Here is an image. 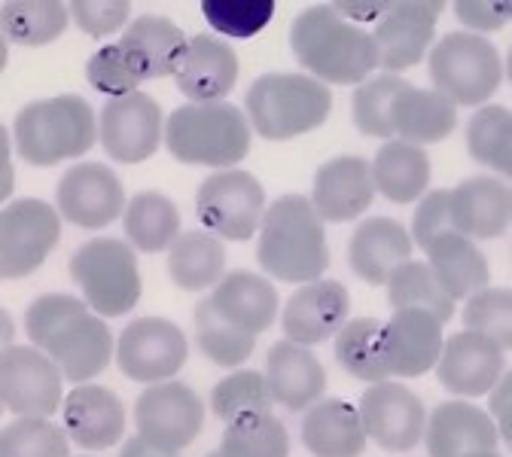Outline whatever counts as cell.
Segmentation results:
<instances>
[{
  "label": "cell",
  "instance_id": "6da1fadb",
  "mask_svg": "<svg viewBox=\"0 0 512 457\" xmlns=\"http://www.w3.org/2000/svg\"><path fill=\"white\" fill-rule=\"evenodd\" d=\"M290 49L308 77L336 86H360L378 68L372 34L354 28L330 4L299 13L290 25Z\"/></svg>",
  "mask_w": 512,
  "mask_h": 457
},
{
  "label": "cell",
  "instance_id": "7a4b0ae2",
  "mask_svg": "<svg viewBox=\"0 0 512 457\" xmlns=\"http://www.w3.org/2000/svg\"><path fill=\"white\" fill-rule=\"evenodd\" d=\"M256 259L263 272L287 284H308L327 272V226L314 214L305 195L290 192L266 208Z\"/></svg>",
  "mask_w": 512,
  "mask_h": 457
},
{
  "label": "cell",
  "instance_id": "3957f363",
  "mask_svg": "<svg viewBox=\"0 0 512 457\" xmlns=\"http://www.w3.org/2000/svg\"><path fill=\"white\" fill-rule=\"evenodd\" d=\"M16 150L37 168H52L64 159H80L98 144V116L80 95H55L31 101L13 125Z\"/></svg>",
  "mask_w": 512,
  "mask_h": 457
},
{
  "label": "cell",
  "instance_id": "277c9868",
  "mask_svg": "<svg viewBox=\"0 0 512 457\" xmlns=\"http://www.w3.org/2000/svg\"><path fill=\"white\" fill-rule=\"evenodd\" d=\"M165 147L183 165L232 168L250 150V122L235 104H180L165 119Z\"/></svg>",
  "mask_w": 512,
  "mask_h": 457
},
{
  "label": "cell",
  "instance_id": "5b68a950",
  "mask_svg": "<svg viewBox=\"0 0 512 457\" xmlns=\"http://www.w3.org/2000/svg\"><path fill=\"white\" fill-rule=\"evenodd\" d=\"M244 107L260 138L290 141L327 122L333 92L308 74H263L250 83Z\"/></svg>",
  "mask_w": 512,
  "mask_h": 457
},
{
  "label": "cell",
  "instance_id": "8992f818",
  "mask_svg": "<svg viewBox=\"0 0 512 457\" xmlns=\"http://www.w3.org/2000/svg\"><path fill=\"white\" fill-rule=\"evenodd\" d=\"M71 278L98 317H122L141 302L135 247L119 238H92L71 256Z\"/></svg>",
  "mask_w": 512,
  "mask_h": 457
},
{
  "label": "cell",
  "instance_id": "52a82bcc",
  "mask_svg": "<svg viewBox=\"0 0 512 457\" xmlns=\"http://www.w3.org/2000/svg\"><path fill=\"white\" fill-rule=\"evenodd\" d=\"M427 71L433 92L448 98L455 107L485 104L503 80L497 49L470 31H452L433 43Z\"/></svg>",
  "mask_w": 512,
  "mask_h": 457
},
{
  "label": "cell",
  "instance_id": "ba28073f",
  "mask_svg": "<svg viewBox=\"0 0 512 457\" xmlns=\"http://www.w3.org/2000/svg\"><path fill=\"white\" fill-rule=\"evenodd\" d=\"M266 208L263 183L241 168L214 171L196 192L199 220L220 241H250L263 226Z\"/></svg>",
  "mask_w": 512,
  "mask_h": 457
},
{
  "label": "cell",
  "instance_id": "9c48e42d",
  "mask_svg": "<svg viewBox=\"0 0 512 457\" xmlns=\"http://www.w3.org/2000/svg\"><path fill=\"white\" fill-rule=\"evenodd\" d=\"M64 375L34 345H7L0 354V406L16 418H52L64 403Z\"/></svg>",
  "mask_w": 512,
  "mask_h": 457
},
{
  "label": "cell",
  "instance_id": "30bf717a",
  "mask_svg": "<svg viewBox=\"0 0 512 457\" xmlns=\"http://www.w3.org/2000/svg\"><path fill=\"white\" fill-rule=\"evenodd\" d=\"M61 238V214L43 199H19L0 211V275L19 281L37 272Z\"/></svg>",
  "mask_w": 512,
  "mask_h": 457
},
{
  "label": "cell",
  "instance_id": "8fae6325",
  "mask_svg": "<svg viewBox=\"0 0 512 457\" xmlns=\"http://www.w3.org/2000/svg\"><path fill=\"white\" fill-rule=\"evenodd\" d=\"M135 427L150 445L162 451H183L205 427V403L183 381L150 384L135 403Z\"/></svg>",
  "mask_w": 512,
  "mask_h": 457
},
{
  "label": "cell",
  "instance_id": "7c38bea8",
  "mask_svg": "<svg viewBox=\"0 0 512 457\" xmlns=\"http://www.w3.org/2000/svg\"><path fill=\"white\" fill-rule=\"evenodd\" d=\"M189 354L186 336L165 317H138L125 326L116 342V366L138 384L174 381Z\"/></svg>",
  "mask_w": 512,
  "mask_h": 457
},
{
  "label": "cell",
  "instance_id": "4fadbf2b",
  "mask_svg": "<svg viewBox=\"0 0 512 457\" xmlns=\"http://www.w3.org/2000/svg\"><path fill=\"white\" fill-rule=\"evenodd\" d=\"M98 141L113 162L135 165L150 159L165 144L162 107L144 92L107 98L98 113Z\"/></svg>",
  "mask_w": 512,
  "mask_h": 457
},
{
  "label": "cell",
  "instance_id": "5bb4252c",
  "mask_svg": "<svg viewBox=\"0 0 512 457\" xmlns=\"http://www.w3.org/2000/svg\"><path fill=\"white\" fill-rule=\"evenodd\" d=\"M357 412L366 439L384 451H412L424 439L427 409L406 384L394 378L369 384Z\"/></svg>",
  "mask_w": 512,
  "mask_h": 457
},
{
  "label": "cell",
  "instance_id": "9a60e30c",
  "mask_svg": "<svg viewBox=\"0 0 512 457\" xmlns=\"http://www.w3.org/2000/svg\"><path fill=\"white\" fill-rule=\"evenodd\" d=\"M125 189L101 162L71 165L55 186V208L61 220L80 229H104L125 214Z\"/></svg>",
  "mask_w": 512,
  "mask_h": 457
},
{
  "label": "cell",
  "instance_id": "2e32d148",
  "mask_svg": "<svg viewBox=\"0 0 512 457\" xmlns=\"http://www.w3.org/2000/svg\"><path fill=\"white\" fill-rule=\"evenodd\" d=\"M442 4L439 0H415V4H394L381 16L378 28L372 31L375 61L384 74H397L424 61L427 49L436 37V16Z\"/></svg>",
  "mask_w": 512,
  "mask_h": 457
},
{
  "label": "cell",
  "instance_id": "e0dca14e",
  "mask_svg": "<svg viewBox=\"0 0 512 457\" xmlns=\"http://www.w3.org/2000/svg\"><path fill=\"white\" fill-rule=\"evenodd\" d=\"M351 296L339 281L317 278L302 284L284 305L281 326L284 336L296 345L314 348L320 342L336 339V333L348 323Z\"/></svg>",
  "mask_w": 512,
  "mask_h": 457
},
{
  "label": "cell",
  "instance_id": "ac0fdd59",
  "mask_svg": "<svg viewBox=\"0 0 512 457\" xmlns=\"http://www.w3.org/2000/svg\"><path fill=\"white\" fill-rule=\"evenodd\" d=\"M433 369L448 394L476 400V397H485L497 384V378L506 372V354L491 339L464 330L442 342V351Z\"/></svg>",
  "mask_w": 512,
  "mask_h": 457
},
{
  "label": "cell",
  "instance_id": "d6986e66",
  "mask_svg": "<svg viewBox=\"0 0 512 457\" xmlns=\"http://www.w3.org/2000/svg\"><path fill=\"white\" fill-rule=\"evenodd\" d=\"M375 199L372 165L363 156H336L314 174L311 208L327 223H351L369 211Z\"/></svg>",
  "mask_w": 512,
  "mask_h": 457
},
{
  "label": "cell",
  "instance_id": "ffe728a7",
  "mask_svg": "<svg viewBox=\"0 0 512 457\" xmlns=\"http://www.w3.org/2000/svg\"><path fill=\"white\" fill-rule=\"evenodd\" d=\"M119 49L128 61L132 74L147 83V80H162L174 77L186 58L189 40L180 25H174L168 16L144 13L128 22V28L119 37Z\"/></svg>",
  "mask_w": 512,
  "mask_h": 457
},
{
  "label": "cell",
  "instance_id": "44dd1931",
  "mask_svg": "<svg viewBox=\"0 0 512 457\" xmlns=\"http://www.w3.org/2000/svg\"><path fill=\"white\" fill-rule=\"evenodd\" d=\"M442 323L427 311H394L381 326V357L391 378H418L430 372L442 351Z\"/></svg>",
  "mask_w": 512,
  "mask_h": 457
},
{
  "label": "cell",
  "instance_id": "7402d4cb",
  "mask_svg": "<svg viewBox=\"0 0 512 457\" xmlns=\"http://www.w3.org/2000/svg\"><path fill=\"white\" fill-rule=\"evenodd\" d=\"M238 55L232 43L214 34H196L189 40L186 58L174 74L177 92L189 104H220L238 83Z\"/></svg>",
  "mask_w": 512,
  "mask_h": 457
},
{
  "label": "cell",
  "instance_id": "603a6c76",
  "mask_svg": "<svg viewBox=\"0 0 512 457\" xmlns=\"http://www.w3.org/2000/svg\"><path fill=\"white\" fill-rule=\"evenodd\" d=\"M427 454L430 457H470L497 451L500 436L485 409L467 400L439 403L424 424Z\"/></svg>",
  "mask_w": 512,
  "mask_h": 457
},
{
  "label": "cell",
  "instance_id": "cb8c5ba5",
  "mask_svg": "<svg viewBox=\"0 0 512 457\" xmlns=\"http://www.w3.org/2000/svg\"><path fill=\"white\" fill-rule=\"evenodd\" d=\"M61 427L83 451H101L122 439L125 406L107 387L77 384L61 403Z\"/></svg>",
  "mask_w": 512,
  "mask_h": 457
},
{
  "label": "cell",
  "instance_id": "d4e9b609",
  "mask_svg": "<svg viewBox=\"0 0 512 457\" xmlns=\"http://www.w3.org/2000/svg\"><path fill=\"white\" fill-rule=\"evenodd\" d=\"M448 205H452L455 232L470 241H491L509 232L512 195L503 180L467 177L455 189H448Z\"/></svg>",
  "mask_w": 512,
  "mask_h": 457
},
{
  "label": "cell",
  "instance_id": "484cf974",
  "mask_svg": "<svg viewBox=\"0 0 512 457\" xmlns=\"http://www.w3.org/2000/svg\"><path fill=\"white\" fill-rule=\"evenodd\" d=\"M412 247L415 244L403 223L391 217H369L348 241V266L360 281L384 287L391 275L412 259Z\"/></svg>",
  "mask_w": 512,
  "mask_h": 457
},
{
  "label": "cell",
  "instance_id": "4316f807",
  "mask_svg": "<svg viewBox=\"0 0 512 457\" xmlns=\"http://www.w3.org/2000/svg\"><path fill=\"white\" fill-rule=\"evenodd\" d=\"M46 354L55 360L64 381L86 384L110 366V360L116 357V342L107 320L89 311L64 326L55 342L46 348Z\"/></svg>",
  "mask_w": 512,
  "mask_h": 457
},
{
  "label": "cell",
  "instance_id": "83f0119b",
  "mask_svg": "<svg viewBox=\"0 0 512 457\" xmlns=\"http://www.w3.org/2000/svg\"><path fill=\"white\" fill-rule=\"evenodd\" d=\"M263 375L269 381L275 403L290 412L311 409L327 390V372L320 366V360L311 354V348L296 345L290 339L272 345Z\"/></svg>",
  "mask_w": 512,
  "mask_h": 457
},
{
  "label": "cell",
  "instance_id": "f1b7e54d",
  "mask_svg": "<svg viewBox=\"0 0 512 457\" xmlns=\"http://www.w3.org/2000/svg\"><path fill=\"white\" fill-rule=\"evenodd\" d=\"M394 138L403 144H439L455 132L458 107L433 89H418L406 83L391 107Z\"/></svg>",
  "mask_w": 512,
  "mask_h": 457
},
{
  "label": "cell",
  "instance_id": "f546056e",
  "mask_svg": "<svg viewBox=\"0 0 512 457\" xmlns=\"http://www.w3.org/2000/svg\"><path fill=\"white\" fill-rule=\"evenodd\" d=\"M208 299L214 302V308L229 323H235L238 330H244L250 336L266 333L269 326L275 323L278 308H281L275 287L266 278L253 275V272L223 275V281L211 290Z\"/></svg>",
  "mask_w": 512,
  "mask_h": 457
},
{
  "label": "cell",
  "instance_id": "4dcf8cb0",
  "mask_svg": "<svg viewBox=\"0 0 512 457\" xmlns=\"http://www.w3.org/2000/svg\"><path fill=\"white\" fill-rule=\"evenodd\" d=\"M302 445L314 457H360L366 448L360 412L339 397L317 400L305 412Z\"/></svg>",
  "mask_w": 512,
  "mask_h": 457
},
{
  "label": "cell",
  "instance_id": "1f68e13d",
  "mask_svg": "<svg viewBox=\"0 0 512 457\" xmlns=\"http://www.w3.org/2000/svg\"><path fill=\"white\" fill-rule=\"evenodd\" d=\"M427 266L452 302L470 299L473 293L485 290L491 278L485 253L476 247V241L458 232H445L427 247Z\"/></svg>",
  "mask_w": 512,
  "mask_h": 457
},
{
  "label": "cell",
  "instance_id": "d6a6232c",
  "mask_svg": "<svg viewBox=\"0 0 512 457\" xmlns=\"http://www.w3.org/2000/svg\"><path fill=\"white\" fill-rule=\"evenodd\" d=\"M369 165H372L375 192L394 205L418 202L433 177L430 156L424 153V147L403 144V141H384Z\"/></svg>",
  "mask_w": 512,
  "mask_h": 457
},
{
  "label": "cell",
  "instance_id": "836d02e7",
  "mask_svg": "<svg viewBox=\"0 0 512 457\" xmlns=\"http://www.w3.org/2000/svg\"><path fill=\"white\" fill-rule=\"evenodd\" d=\"M226 272V247L208 229H189L168 247V275L186 293L214 290Z\"/></svg>",
  "mask_w": 512,
  "mask_h": 457
},
{
  "label": "cell",
  "instance_id": "e575fe53",
  "mask_svg": "<svg viewBox=\"0 0 512 457\" xmlns=\"http://www.w3.org/2000/svg\"><path fill=\"white\" fill-rule=\"evenodd\" d=\"M125 238L141 253H162L180 235V211L162 192H138L122 214Z\"/></svg>",
  "mask_w": 512,
  "mask_h": 457
},
{
  "label": "cell",
  "instance_id": "d590c367",
  "mask_svg": "<svg viewBox=\"0 0 512 457\" xmlns=\"http://www.w3.org/2000/svg\"><path fill=\"white\" fill-rule=\"evenodd\" d=\"M7 40L16 46H49L71 25V10L61 0H7L0 7Z\"/></svg>",
  "mask_w": 512,
  "mask_h": 457
},
{
  "label": "cell",
  "instance_id": "8d00e7d4",
  "mask_svg": "<svg viewBox=\"0 0 512 457\" xmlns=\"http://www.w3.org/2000/svg\"><path fill=\"white\" fill-rule=\"evenodd\" d=\"M381 326L384 323L375 317H354L333 339L339 366L366 384H378V381L391 378L388 366H384V357H381Z\"/></svg>",
  "mask_w": 512,
  "mask_h": 457
},
{
  "label": "cell",
  "instance_id": "74e56055",
  "mask_svg": "<svg viewBox=\"0 0 512 457\" xmlns=\"http://www.w3.org/2000/svg\"><path fill=\"white\" fill-rule=\"evenodd\" d=\"M223 457H290V433L272 412H253L226 424Z\"/></svg>",
  "mask_w": 512,
  "mask_h": 457
},
{
  "label": "cell",
  "instance_id": "f35d334b",
  "mask_svg": "<svg viewBox=\"0 0 512 457\" xmlns=\"http://www.w3.org/2000/svg\"><path fill=\"white\" fill-rule=\"evenodd\" d=\"M467 150L479 165L494 168L503 177L512 171V113H509V107L485 104L470 116Z\"/></svg>",
  "mask_w": 512,
  "mask_h": 457
},
{
  "label": "cell",
  "instance_id": "ab89813d",
  "mask_svg": "<svg viewBox=\"0 0 512 457\" xmlns=\"http://www.w3.org/2000/svg\"><path fill=\"white\" fill-rule=\"evenodd\" d=\"M384 287H388V302L394 305V311H406V308L427 311L442 326L455 317V302L442 293V287L433 278L427 263H412L409 259L406 266H400L391 275V281Z\"/></svg>",
  "mask_w": 512,
  "mask_h": 457
},
{
  "label": "cell",
  "instance_id": "60d3db41",
  "mask_svg": "<svg viewBox=\"0 0 512 457\" xmlns=\"http://www.w3.org/2000/svg\"><path fill=\"white\" fill-rule=\"evenodd\" d=\"M196 339L202 354L223 369H235L244 360H250L253 348H256V336L238 330L235 323H229L211 299H202L196 305Z\"/></svg>",
  "mask_w": 512,
  "mask_h": 457
},
{
  "label": "cell",
  "instance_id": "b9f144b4",
  "mask_svg": "<svg viewBox=\"0 0 512 457\" xmlns=\"http://www.w3.org/2000/svg\"><path fill=\"white\" fill-rule=\"evenodd\" d=\"M409 80L397 77V74H378L363 80L354 89V101H351V116L354 125L363 135L378 138V141H397L394 138V122H391V107L394 98L400 95V89Z\"/></svg>",
  "mask_w": 512,
  "mask_h": 457
},
{
  "label": "cell",
  "instance_id": "7bdbcfd3",
  "mask_svg": "<svg viewBox=\"0 0 512 457\" xmlns=\"http://www.w3.org/2000/svg\"><path fill=\"white\" fill-rule=\"evenodd\" d=\"M272 406H275V397L269 390L266 375L253 369H238L226 375L223 381H217V387L211 390V412L226 424L241 415L272 412Z\"/></svg>",
  "mask_w": 512,
  "mask_h": 457
},
{
  "label": "cell",
  "instance_id": "ee69618b",
  "mask_svg": "<svg viewBox=\"0 0 512 457\" xmlns=\"http://www.w3.org/2000/svg\"><path fill=\"white\" fill-rule=\"evenodd\" d=\"M0 457H71V436L49 418H16L0 430Z\"/></svg>",
  "mask_w": 512,
  "mask_h": 457
},
{
  "label": "cell",
  "instance_id": "f6af8a7d",
  "mask_svg": "<svg viewBox=\"0 0 512 457\" xmlns=\"http://www.w3.org/2000/svg\"><path fill=\"white\" fill-rule=\"evenodd\" d=\"M461 320L467 326V333L491 339L506 357L512 345V293L509 287H485L464 299Z\"/></svg>",
  "mask_w": 512,
  "mask_h": 457
},
{
  "label": "cell",
  "instance_id": "bcb514c9",
  "mask_svg": "<svg viewBox=\"0 0 512 457\" xmlns=\"http://www.w3.org/2000/svg\"><path fill=\"white\" fill-rule=\"evenodd\" d=\"M89 311L92 308L86 305V299H77V296H68V293L37 296L25 311V333L34 342V348L46 351L64 326L74 323L77 317H83Z\"/></svg>",
  "mask_w": 512,
  "mask_h": 457
},
{
  "label": "cell",
  "instance_id": "7dc6e473",
  "mask_svg": "<svg viewBox=\"0 0 512 457\" xmlns=\"http://www.w3.org/2000/svg\"><path fill=\"white\" fill-rule=\"evenodd\" d=\"M86 80L95 92H101L107 98L135 95L141 86V80L132 74V68H128L119 43H107L98 52H92V58L86 61Z\"/></svg>",
  "mask_w": 512,
  "mask_h": 457
},
{
  "label": "cell",
  "instance_id": "c3c4849f",
  "mask_svg": "<svg viewBox=\"0 0 512 457\" xmlns=\"http://www.w3.org/2000/svg\"><path fill=\"white\" fill-rule=\"evenodd\" d=\"M71 10V22L89 34V37H110L119 28L125 31L128 22H132V4L125 0H74L68 4Z\"/></svg>",
  "mask_w": 512,
  "mask_h": 457
},
{
  "label": "cell",
  "instance_id": "681fc988",
  "mask_svg": "<svg viewBox=\"0 0 512 457\" xmlns=\"http://www.w3.org/2000/svg\"><path fill=\"white\" fill-rule=\"evenodd\" d=\"M445 232H455L452 226V205H448V189H433V192H424L418 199V208H415V217H412V244L421 247L427 253V247L445 235Z\"/></svg>",
  "mask_w": 512,
  "mask_h": 457
},
{
  "label": "cell",
  "instance_id": "f907efd6",
  "mask_svg": "<svg viewBox=\"0 0 512 457\" xmlns=\"http://www.w3.org/2000/svg\"><path fill=\"white\" fill-rule=\"evenodd\" d=\"M202 10L220 31L235 34V37H247L253 31H260L275 13L272 4H244V0H232V4H205Z\"/></svg>",
  "mask_w": 512,
  "mask_h": 457
},
{
  "label": "cell",
  "instance_id": "816d5d0a",
  "mask_svg": "<svg viewBox=\"0 0 512 457\" xmlns=\"http://www.w3.org/2000/svg\"><path fill=\"white\" fill-rule=\"evenodd\" d=\"M455 13L470 28V34H485L509 25L512 4H506V0H461V4H455Z\"/></svg>",
  "mask_w": 512,
  "mask_h": 457
},
{
  "label": "cell",
  "instance_id": "f5cc1de1",
  "mask_svg": "<svg viewBox=\"0 0 512 457\" xmlns=\"http://www.w3.org/2000/svg\"><path fill=\"white\" fill-rule=\"evenodd\" d=\"M488 418L494 421L500 442L509 445L512 442V375L509 369L488 390Z\"/></svg>",
  "mask_w": 512,
  "mask_h": 457
},
{
  "label": "cell",
  "instance_id": "db71d44e",
  "mask_svg": "<svg viewBox=\"0 0 512 457\" xmlns=\"http://www.w3.org/2000/svg\"><path fill=\"white\" fill-rule=\"evenodd\" d=\"M342 19H360V22H372V19H381L384 13H388L394 4H375V0H369V4H363V0H354V4H330Z\"/></svg>",
  "mask_w": 512,
  "mask_h": 457
},
{
  "label": "cell",
  "instance_id": "11a10c76",
  "mask_svg": "<svg viewBox=\"0 0 512 457\" xmlns=\"http://www.w3.org/2000/svg\"><path fill=\"white\" fill-rule=\"evenodd\" d=\"M119 457H177V454H171V451H162V448L150 445L144 436H132V439H125V445H122Z\"/></svg>",
  "mask_w": 512,
  "mask_h": 457
},
{
  "label": "cell",
  "instance_id": "9f6ffc18",
  "mask_svg": "<svg viewBox=\"0 0 512 457\" xmlns=\"http://www.w3.org/2000/svg\"><path fill=\"white\" fill-rule=\"evenodd\" d=\"M470 457H500L497 451H485V454H470Z\"/></svg>",
  "mask_w": 512,
  "mask_h": 457
},
{
  "label": "cell",
  "instance_id": "6f0895ef",
  "mask_svg": "<svg viewBox=\"0 0 512 457\" xmlns=\"http://www.w3.org/2000/svg\"><path fill=\"white\" fill-rule=\"evenodd\" d=\"M205 457H223L220 451H211V454H205Z\"/></svg>",
  "mask_w": 512,
  "mask_h": 457
},
{
  "label": "cell",
  "instance_id": "680465c9",
  "mask_svg": "<svg viewBox=\"0 0 512 457\" xmlns=\"http://www.w3.org/2000/svg\"><path fill=\"white\" fill-rule=\"evenodd\" d=\"M83 457H86V454H83Z\"/></svg>",
  "mask_w": 512,
  "mask_h": 457
}]
</instances>
